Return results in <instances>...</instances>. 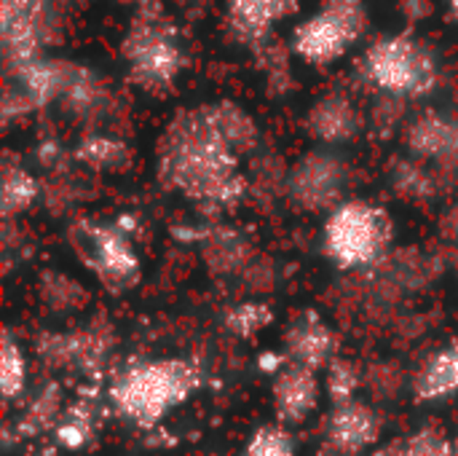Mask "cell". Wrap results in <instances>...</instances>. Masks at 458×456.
<instances>
[{
	"instance_id": "cell-1",
	"label": "cell",
	"mask_w": 458,
	"mask_h": 456,
	"mask_svg": "<svg viewBox=\"0 0 458 456\" xmlns=\"http://www.w3.org/2000/svg\"><path fill=\"white\" fill-rule=\"evenodd\" d=\"M242 156L217 132L209 105L182 110L158 145V177L204 210H231L250 194Z\"/></svg>"
},
{
	"instance_id": "cell-2",
	"label": "cell",
	"mask_w": 458,
	"mask_h": 456,
	"mask_svg": "<svg viewBox=\"0 0 458 456\" xmlns=\"http://www.w3.org/2000/svg\"><path fill=\"white\" fill-rule=\"evenodd\" d=\"M201 384V371L180 357L142 360L129 366L110 387L113 409L137 427H156L172 409L185 403Z\"/></svg>"
},
{
	"instance_id": "cell-3",
	"label": "cell",
	"mask_w": 458,
	"mask_h": 456,
	"mask_svg": "<svg viewBox=\"0 0 458 456\" xmlns=\"http://www.w3.org/2000/svg\"><path fill=\"white\" fill-rule=\"evenodd\" d=\"M121 59L126 62L129 81L153 94L172 89L185 70L177 24L158 0H140L121 40Z\"/></svg>"
},
{
	"instance_id": "cell-4",
	"label": "cell",
	"mask_w": 458,
	"mask_h": 456,
	"mask_svg": "<svg viewBox=\"0 0 458 456\" xmlns=\"http://www.w3.org/2000/svg\"><path fill=\"white\" fill-rule=\"evenodd\" d=\"M360 73L365 83L400 99H421L440 83L437 54L429 43L416 38L413 30L370 43L360 59Z\"/></svg>"
},
{
	"instance_id": "cell-5",
	"label": "cell",
	"mask_w": 458,
	"mask_h": 456,
	"mask_svg": "<svg viewBox=\"0 0 458 456\" xmlns=\"http://www.w3.org/2000/svg\"><path fill=\"white\" fill-rule=\"evenodd\" d=\"M394 239L392 215L373 202H344L333 210L322 228L325 255L344 271L384 263Z\"/></svg>"
},
{
	"instance_id": "cell-6",
	"label": "cell",
	"mask_w": 458,
	"mask_h": 456,
	"mask_svg": "<svg viewBox=\"0 0 458 456\" xmlns=\"http://www.w3.org/2000/svg\"><path fill=\"white\" fill-rule=\"evenodd\" d=\"M349 167L327 151L301 156L287 172V196L303 212H333L344 204Z\"/></svg>"
},
{
	"instance_id": "cell-7",
	"label": "cell",
	"mask_w": 458,
	"mask_h": 456,
	"mask_svg": "<svg viewBox=\"0 0 458 456\" xmlns=\"http://www.w3.org/2000/svg\"><path fill=\"white\" fill-rule=\"evenodd\" d=\"M72 247L81 261L105 282V285H131L140 271V258L129 234L107 223H78L72 228Z\"/></svg>"
},
{
	"instance_id": "cell-8",
	"label": "cell",
	"mask_w": 458,
	"mask_h": 456,
	"mask_svg": "<svg viewBox=\"0 0 458 456\" xmlns=\"http://www.w3.org/2000/svg\"><path fill=\"white\" fill-rule=\"evenodd\" d=\"M360 38L333 13L317 11L314 16L303 19L293 35H290V48L298 59L314 67H327L338 59L346 56V51L357 43Z\"/></svg>"
},
{
	"instance_id": "cell-9",
	"label": "cell",
	"mask_w": 458,
	"mask_h": 456,
	"mask_svg": "<svg viewBox=\"0 0 458 456\" xmlns=\"http://www.w3.org/2000/svg\"><path fill=\"white\" fill-rule=\"evenodd\" d=\"M301 11V0H228L225 27L242 46H260L274 35V27Z\"/></svg>"
},
{
	"instance_id": "cell-10",
	"label": "cell",
	"mask_w": 458,
	"mask_h": 456,
	"mask_svg": "<svg viewBox=\"0 0 458 456\" xmlns=\"http://www.w3.org/2000/svg\"><path fill=\"white\" fill-rule=\"evenodd\" d=\"M38 352L56 368H70L81 374L99 376L105 357L110 352V339L102 331H75V333H51L38 341Z\"/></svg>"
},
{
	"instance_id": "cell-11",
	"label": "cell",
	"mask_w": 458,
	"mask_h": 456,
	"mask_svg": "<svg viewBox=\"0 0 458 456\" xmlns=\"http://www.w3.org/2000/svg\"><path fill=\"white\" fill-rule=\"evenodd\" d=\"M381 414L370 403L352 400L333 409L327 419V443L333 452L344 456L362 454L376 446V441L381 438Z\"/></svg>"
},
{
	"instance_id": "cell-12",
	"label": "cell",
	"mask_w": 458,
	"mask_h": 456,
	"mask_svg": "<svg viewBox=\"0 0 458 456\" xmlns=\"http://www.w3.org/2000/svg\"><path fill=\"white\" fill-rule=\"evenodd\" d=\"M319 392L322 384L317 371L298 363H287L271 382V398L279 422L287 425L306 422L319 406Z\"/></svg>"
},
{
	"instance_id": "cell-13",
	"label": "cell",
	"mask_w": 458,
	"mask_h": 456,
	"mask_svg": "<svg viewBox=\"0 0 458 456\" xmlns=\"http://www.w3.org/2000/svg\"><path fill=\"white\" fill-rule=\"evenodd\" d=\"M284 344H287V360L290 363L306 366V368L319 374L335 360L338 339H335L333 328L317 312H306L290 325Z\"/></svg>"
},
{
	"instance_id": "cell-14",
	"label": "cell",
	"mask_w": 458,
	"mask_h": 456,
	"mask_svg": "<svg viewBox=\"0 0 458 456\" xmlns=\"http://www.w3.org/2000/svg\"><path fill=\"white\" fill-rule=\"evenodd\" d=\"M306 129L317 142L325 145H341L360 134L362 129V113L346 94H325L319 97L309 113H306Z\"/></svg>"
},
{
	"instance_id": "cell-15",
	"label": "cell",
	"mask_w": 458,
	"mask_h": 456,
	"mask_svg": "<svg viewBox=\"0 0 458 456\" xmlns=\"http://www.w3.org/2000/svg\"><path fill=\"white\" fill-rule=\"evenodd\" d=\"M67 70L70 62L67 59H54V56H38L27 65H19L13 70H8V81L11 86H16L32 105L46 108L56 99H62L64 83H67Z\"/></svg>"
},
{
	"instance_id": "cell-16",
	"label": "cell",
	"mask_w": 458,
	"mask_h": 456,
	"mask_svg": "<svg viewBox=\"0 0 458 456\" xmlns=\"http://www.w3.org/2000/svg\"><path fill=\"white\" fill-rule=\"evenodd\" d=\"M413 398L419 403H435L458 392V341L432 352L413 376Z\"/></svg>"
},
{
	"instance_id": "cell-17",
	"label": "cell",
	"mask_w": 458,
	"mask_h": 456,
	"mask_svg": "<svg viewBox=\"0 0 458 456\" xmlns=\"http://www.w3.org/2000/svg\"><path fill=\"white\" fill-rule=\"evenodd\" d=\"M105 99H107V89L99 81V75L86 65L70 62L67 83H64V91L59 99L67 108V113H72L78 118H91L102 110Z\"/></svg>"
},
{
	"instance_id": "cell-18",
	"label": "cell",
	"mask_w": 458,
	"mask_h": 456,
	"mask_svg": "<svg viewBox=\"0 0 458 456\" xmlns=\"http://www.w3.org/2000/svg\"><path fill=\"white\" fill-rule=\"evenodd\" d=\"M258 255L236 231L217 228L204 237V261L215 274H242Z\"/></svg>"
},
{
	"instance_id": "cell-19",
	"label": "cell",
	"mask_w": 458,
	"mask_h": 456,
	"mask_svg": "<svg viewBox=\"0 0 458 456\" xmlns=\"http://www.w3.org/2000/svg\"><path fill=\"white\" fill-rule=\"evenodd\" d=\"M209 116H212L217 132L223 134V140L239 156H247L258 148V140H260L258 124L242 105H236L231 99H220V102L209 105Z\"/></svg>"
},
{
	"instance_id": "cell-20",
	"label": "cell",
	"mask_w": 458,
	"mask_h": 456,
	"mask_svg": "<svg viewBox=\"0 0 458 456\" xmlns=\"http://www.w3.org/2000/svg\"><path fill=\"white\" fill-rule=\"evenodd\" d=\"M72 159L94 172H121L131 161V151L123 140L94 132V134H86L75 145Z\"/></svg>"
},
{
	"instance_id": "cell-21",
	"label": "cell",
	"mask_w": 458,
	"mask_h": 456,
	"mask_svg": "<svg viewBox=\"0 0 458 456\" xmlns=\"http://www.w3.org/2000/svg\"><path fill=\"white\" fill-rule=\"evenodd\" d=\"M40 196V183L32 172L21 164L5 161L3 164V185H0V215L13 220L16 215L27 212Z\"/></svg>"
},
{
	"instance_id": "cell-22",
	"label": "cell",
	"mask_w": 458,
	"mask_h": 456,
	"mask_svg": "<svg viewBox=\"0 0 458 456\" xmlns=\"http://www.w3.org/2000/svg\"><path fill=\"white\" fill-rule=\"evenodd\" d=\"M64 417V400L59 384H46L27 406L19 419V435H40L46 430H56Z\"/></svg>"
},
{
	"instance_id": "cell-23",
	"label": "cell",
	"mask_w": 458,
	"mask_h": 456,
	"mask_svg": "<svg viewBox=\"0 0 458 456\" xmlns=\"http://www.w3.org/2000/svg\"><path fill=\"white\" fill-rule=\"evenodd\" d=\"M27 390V357L19 341L3 331L0 336V392L5 400H19Z\"/></svg>"
},
{
	"instance_id": "cell-24",
	"label": "cell",
	"mask_w": 458,
	"mask_h": 456,
	"mask_svg": "<svg viewBox=\"0 0 458 456\" xmlns=\"http://www.w3.org/2000/svg\"><path fill=\"white\" fill-rule=\"evenodd\" d=\"M392 185L403 199L421 202V199L435 196L437 180L419 159H400L394 161V169H392Z\"/></svg>"
},
{
	"instance_id": "cell-25",
	"label": "cell",
	"mask_w": 458,
	"mask_h": 456,
	"mask_svg": "<svg viewBox=\"0 0 458 456\" xmlns=\"http://www.w3.org/2000/svg\"><path fill=\"white\" fill-rule=\"evenodd\" d=\"M274 323V309L263 301H242L225 314V331L236 339H252Z\"/></svg>"
},
{
	"instance_id": "cell-26",
	"label": "cell",
	"mask_w": 458,
	"mask_h": 456,
	"mask_svg": "<svg viewBox=\"0 0 458 456\" xmlns=\"http://www.w3.org/2000/svg\"><path fill=\"white\" fill-rule=\"evenodd\" d=\"M365 382V374L360 371V366L349 357H335L327 368H325V390L330 395V400L335 406L352 403L357 400V390Z\"/></svg>"
},
{
	"instance_id": "cell-27",
	"label": "cell",
	"mask_w": 458,
	"mask_h": 456,
	"mask_svg": "<svg viewBox=\"0 0 458 456\" xmlns=\"http://www.w3.org/2000/svg\"><path fill=\"white\" fill-rule=\"evenodd\" d=\"M56 441L64 449H81L89 443L91 433H94V409L89 400H78L72 406L64 409L62 422L56 425Z\"/></svg>"
},
{
	"instance_id": "cell-28",
	"label": "cell",
	"mask_w": 458,
	"mask_h": 456,
	"mask_svg": "<svg viewBox=\"0 0 458 456\" xmlns=\"http://www.w3.org/2000/svg\"><path fill=\"white\" fill-rule=\"evenodd\" d=\"M244 456H295V443L282 425H263L252 433Z\"/></svg>"
},
{
	"instance_id": "cell-29",
	"label": "cell",
	"mask_w": 458,
	"mask_h": 456,
	"mask_svg": "<svg viewBox=\"0 0 458 456\" xmlns=\"http://www.w3.org/2000/svg\"><path fill=\"white\" fill-rule=\"evenodd\" d=\"M400 456H454V441L437 427H421L403 441Z\"/></svg>"
},
{
	"instance_id": "cell-30",
	"label": "cell",
	"mask_w": 458,
	"mask_h": 456,
	"mask_svg": "<svg viewBox=\"0 0 458 456\" xmlns=\"http://www.w3.org/2000/svg\"><path fill=\"white\" fill-rule=\"evenodd\" d=\"M319 8L333 13V16H338L357 38H362L368 32L370 13H368V3L365 0H325Z\"/></svg>"
},
{
	"instance_id": "cell-31",
	"label": "cell",
	"mask_w": 458,
	"mask_h": 456,
	"mask_svg": "<svg viewBox=\"0 0 458 456\" xmlns=\"http://www.w3.org/2000/svg\"><path fill=\"white\" fill-rule=\"evenodd\" d=\"M403 105H405V99L381 94V99H378V105H376V110H373V124L378 126V132H381V134H389V132H392V129L405 118Z\"/></svg>"
},
{
	"instance_id": "cell-32",
	"label": "cell",
	"mask_w": 458,
	"mask_h": 456,
	"mask_svg": "<svg viewBox=\"0 0 458 456\" xmlns=\"http://www.w3.org/2000/svg\"><path fill=\"white\" fill-rule=\"evenodd\" d=\"M403 16L411 22H421L427 16H432V0H400Z\"/></svg>"
},
{
	"instance_id": "cell-33",
	"label": "cell",
	"mask_w": 458,
	"mask_h": 456,
	"mask_svg": "<svg viewBox=\"0 0 458 456\" xmlns=\"http://www.w3.org/2000/svg\"><path fill=\"white\" fill-rule=\"evenodd\" d=\"M443 239H448L454 245V250H458V202L454 204V210H448V215L443 218Z\"/></svg>"
},
{
	"instance_id": "cell-34",
	"label": "cell",
	"mask_w": 458,
	"mask_h": 456,
	"mask_svg": "<svg viewBox=\"0 0 458 456\" xmlns=\"http://www.w3.org/2000/svg\"><path fill=\"white\" fill-rule=\"evenodd\" d=\"M38 159H40L46 167L56 164V161L62 159V148H59V142H56V140H43V142L38 145Z\"/></svg>"
},
{
	"instance_id": "cell-35",
	"label": "cell",
	"mask_w": 458,
	"mask_h": 456,
	"mask_svg": "<svg viewBox=\"0 0 458 456\" xmlns=\"http://www.w3.org/2000/svg\"><path fill=\"white\" fill-rule=\"evenodd\" d=\"M400 446H403V441L400 443H389L386 449H378L373 456H400Z\"/></svg>"
},
{
	"instance_id": "cell-36",
	"label": "cell",
	"mask_w": 458,
	"mask_h": 456,
	"mask_svg": "<svg viewBox=\"0 0 458 456\" xmlns=\"http://www.w3.org/2000/svg\"><path fill=\"white\" fill-rule=\"evenodd\" d=\"M448 19H454L458 24V0H448Z\"/></svg>"
},
{
	"instance_id": "cell-37",
	"label": "cell",
	"mask_w": 458,
	"mask_h": 456,
	"mask_svg": "<svg viewBox=\"0 0 458 456\" xmlns=\"http://www.w3.org/2000/svg\"><path fill=\"white\" fill-rule=\"evenodd\" d=\"M454 456H458V438H454Z\"/></svg>"
},
{
	"instance_id": "cell-38",
	"label": "cell",
	"mask_w": 458,
	"mask_h": 456,
	"mask_svg": "<svg viewBox=\"0 0 458 456\" xmlns=\"http://www.w3.org/2000/svg\"><path fill=\"white\" fill-rule=\"evenodd\" d=\"M40 456H54V454H51V452H46V454H40Z\"/></svg>"
}]
</instances>
